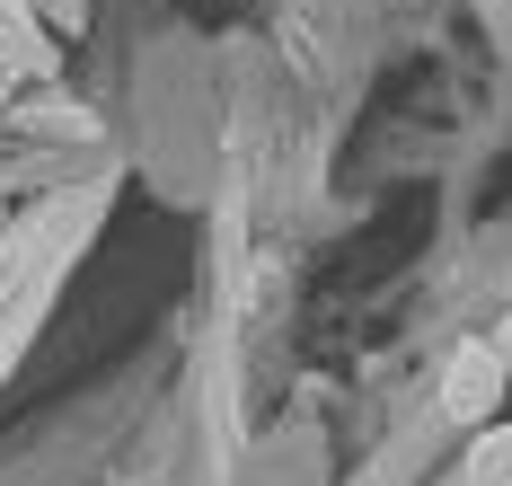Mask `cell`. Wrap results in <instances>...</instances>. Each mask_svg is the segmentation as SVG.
<instances>
[{
  "label": "cell",
  "mask_w": 512,
  "mask_h": 486,
  "mask_svg": "<svg viewBox=\"0 0 512 486\" xmlns=\"http://www.w3.org/2000/svg\"><path fill=\"white\" fill-rule=\"evenodd\" d=\"M504 363H495V345L486 336H468L460 354H451V372H442V407L460 416L468 433H486V425H504Z\"/></svg>",
  "instance_id": "obj_1"
},
{
  "label": "cell",
  "mask_w": 512,
  "mask_h": 486,
  "mask_svg": "<svg viewBox=\"0 0 512 486\" xmlns=\"http://www.w3.org/2000/svg\"><path fill=\"white\" fill-rule=\"evenodd\" d=\"M468 486H512V425L468 433Z\"/></svg>",
  "instance_id": "obj_2"
},
{
  "label": "cell",
  "mask_w": 512,
  "mask_h": 486,
  "mask_svg": "<svg viewBox=\"0 0 512 486\" xmlns=\"http://www.w3.org/2000/svg\"><path fill=\"white\" fill-rule=\"evenodd\" d=\"M27 9H36L45 27H62V36H71V27H89V0H27Z\"/></svg>",
  "instance_id": "obj_3"
},
{
  "label": "cell",
  "mask_w": 512,
  "mask_h": 486,
  "mask_svg": "<svg viewBox=\"0 0 512 486\" xmlns=\"http://www.w3.org/2000/svg\"><path fill=\"white\" fill-rule=\"evenodd\" d=\"M486 345H495V363H504V380H512V319L495 327V336H486Z\"/></svg>",
  "instance_id": "obj_4"
}]
</instances>
